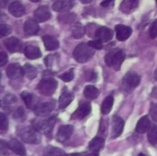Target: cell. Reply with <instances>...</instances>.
I'll use <instances>...</instances> for the list:
<instances>
[{"label":"cell","instance_id":"cell-1","mask_svg":"<svg viewBox=\"0 0 157 156\" xmlns=\"http://www.w3.org/2000/svg\"><path fill=\"white\" fill-rule=\"evenodd\" d=\"M125 60V53L122 50L115 49L107 53L105 57L106 64L109 67L114 68L116 71L121 70V64Z\"/></svg>","mask_w":157,"mask_h":156},{"label":"cell","instance_id":"cell-2","mask_svg":"<svg viewBox=\"0 0 157 156\" xmlns=\"http://www.w3.org/2000/svg\"><path fill=\"white\" fill-rule=\"evenodd\" d=\"M94 49L88 45V43H80L74 51V58L77 63H84L88 62L94 56Z\"/></svg>","mask_w":157,"mask_h":156},{"label":"cell","instance_id":"cell-3","mask_svg":"<svg viewBox=\"0 0 157 156\" xmlns=\"http://www.w3.org/2000/svg\"><path fill=\"white\" fill-rule=\"evenodd\" d=\"M19 137L24 143L31 144H39L41 141L40 132L34 127H28L18 132Z\"/></svg>","mask_w":157,"mask_h":156},{"label":"cell","instance_id":"cell-4","mask_svg":"<svg viewBox=\"0 0 157 156\" xmlns=\"http://www.w3.org/2000/svg\"><path fill=\"white\" fill-rule=\"evenodd\" d=\"M140 82L141 77L138 74L134 72H129L122 79V87L126 92L130 93L140 85Z\"/></svg>","mask_w":157,"mask_h":156},{"label":"cell","instance_id":"cell-5","mask_svg":"<svg viewBox=\"0 0 157 156\" xmlns=\"http://www.w3.org/2000/svg\"><path fill=\"white\" fill-rule=\"evenodd\" d=\"M57 86H58V83L55 79L53 78H45V79H42L37 88H38V91L43 95V96H52L55 90L57 89Z\"/></svg>","mask_w":157,"mask_h":156},{"label":"cell","instance_id":"cell-6","mask_svg":"<svg viewBox=\"0 0 157 156\" xmlns=\"http://www.w3.org/2000/svg\"><path fill=\"white\" fill-rule=\"evenodd\" d=\"M56 122V118L55 117H51L47 120H39V121H34L33 122V127L37 129L40 132L48 135L50 132H52L54 125Z\"/></svg>","mask_w":157,"mask_h":156},{"label":"cell","instance_id":"cell-7","mask_svg":"<svg viewBox=\"0 0 157 156\" xmlns=\"http://www.w3.org/2000/svg\"><path fill=\"white\" fill-rule=\"evenodd\" d=\"M91 112V105L88 102H81L77 109L72 115L73 120H83Z\"/></svg>","mask_w":157,"mask_h":156},{"label":"cell","instance_id":"cell-8","mask_svg":"<svg viewBox=\"0 0 157 156\" xmlns=\"http://www.w3.org/2000/svg\"><path fill=\"white\" fill-rule=\"evenodd\" d=\"M54 108V103L52 102H45L37 104L34 107V113L40 117H45L49 115Z\"/></svg>","mask_w":157,"mask_h":156},{"label":"cell","instance_id":"cell-9","mask_svg":"<svg viewBox=\"0 0 157 156\" xmlns=\"http://www.w3.org/2000/svg\"><path fill=\"white\" fill-rule=\"evenodd\" d=\"M123 129H124V120L119 116H114L112 119V131H111L112 138L116 139L120 137L123 131Z\"/></svg>","mask_w":157,"mask_h":156},{"label":"cell","instance_id":"cell-10","mask_svg":"<svg viewBox=\"0 0 157 156\" xmlns=\"http://www.w3.org/2000/svg\"><path fill=\"white\" fill-rule=\"evenodd\" d=\"M115 30H116V37L120 41L127 40L132 33V28L125 26V25H121V24L116 25Z\"/></svg>","mask_w":157,"mask_h":156},{"label":"cell","instance_id":"cell-11","mask_svg":"<svg viewBox=\"0 0 157 156\" xmlns=\"http://www.w3.org/2000/svg\"><path fill=\"white\" fill-rule=\"evenodd\" d=\"M74 127L71 125H63L59 128L57 134H56V140L60 143H63L67 141L71 135L73 134Z\"/></svg>","mask_w":157,"mask_h":156},{"label":"cell","instance_id":"cell-12","mask_svg":"<svg viewBox=\"0 0 157 156\" xmlns=\"http://www.w3.org/2000/svg\"><path fill=\"white\" fill-rule=\"evenodd\" d=\"M52 17L51 11L47 6H40L34 11V17L38 22H44Z\"/></svg>","mask_w":157,"mask_h":156},{"label":"cell","instance_id":"cell-13","mask_svg":"<svg viewBox=\"0 0 157 156\" xmlns=\"http://www.w3.org/2000/svg\"><path fill=\"white\" fill-rule=\"evenodd\" d=\"M23 74V67H21L18 63H11L6 68V75L10 79L20 78Z\"/></svg>","mask_w":157,"mask_h":156},{"label":"cell","instance_id":"cell-14","mask_svg":"<svg viewBox=\"0 0 157 156\" xmlns=\"http://www.w3.org/2000/svg\"><path fill=\"white\" fill-rule=\"evenodd\" d=\"M74 0H57L52 5V9L57 12H66L74 6Z\"/></svg>","mask_w":157,"mask_h":156},{"label":"cell","instance_id":"cell-15","mask_svg":"<svg viewBox=\"0 0 157 156\" xmlns=\"http://www.w3.org/2000/svg\"><path fill=\"white\" fill-rule=\"evenodd\" d=\"M96 37L102 42H108L113 38V31L107 27L98 28L96 31Z\"/></svg>","mask_w":157,"mask_h":156},{"label":"cell","instance_id":"cell-16","mask_svg":"<svg viewBox=\"0 0 157 156\" xmlns=\"http://www.w3.org/2000/svg\"><path fill=\"white\" fill-rule=\"evenodd\" d=\"M8 11L12 16L20 17L25 14V6L19 1H14L9 5Z\"/></svg>","mask_w":157,"mask_h":156},{"label":"cell","instance_id":"cell-17","mask_svg":"<svg viewBox=\"0 0 157 156\" xmlns=\"http://www.w3.org/2000/svg\"><path fill=\"white\" fill-rule=\"evenodd\" d=\"M4 44L6 48L10 51V52H17L21 50V42L18 39L15 37L7 38L5 41Z\"/></svg>","mask_w":157,"mask_h":156},{"label":"cell","instance_id":"cell-18","mask_svg":"<svg viewBox=\"0 0 157 156\" xmlns=\"http://www.w3.org/2000/svg\"><path fill=\"white\" fill-rule=\"evenodd\" d=\"M139 1L140 0H123L120 6V9L125 14H130L138 7Z\"/></svg>","mask_w":157,"mask_h":156},{"label":"cell","instance_id":"cell-19","mask_svg":"<svg viewBox=\"0 0 157 156\" xmlns=\"http://www.w3.org/2000/svg\"><path fill=\"white\" fill-rule=\"evenodd\" d=\"M6 143H7L8 149L13 151L15 154L21 156L26 155V149H25L24 145L19 141L13 139V140H10L9 142H7Z\"/></svg>","mask_w":157,"mask_h":156},{"label":"cell","instance_id":"cell-20","mask_svg":"<svg viewBox=\"0 0 157 156\" xmlns=\"http://www.w3.org/2000/svg\"><path fill=\"white\" fill-rule=\"evenodd\" d=\"M42 41L47 51H55L59 48V41L53 36H50V35L43 36Z\"/></svg>","mask_w":157,"mask_h":156},{"label":"cell","instance_id":"cell-21","mask_svg":"<svg viewBox=\"0 0 157 156\" xmlns=\"http://www.w3.org/2000/svg\"><path fill=\"white\" fill-rule=\"evenodd\" d=\"M40 30V27L39 24L37 23L36 20L34 19H28L25 24H24V32L27 35H35L39 32Z\"/></svg>","mask_w":157,"mask_h":156},{"label":"cell","instance_id":"cell-22","mask_svg":"<svg viewBox=\"0 0 157 156\" xmlns=\"http://www.w3.org/2000/svg\"><path fill=\"white\" fill-rule=\"evenodd\" d=\"M150 127H151V122H150L148 116H144L139 120L136 125V132L140 134L145 133L149 131Z\"/></svg>","mask_w":157,"mask_h":156},{"label":"cell","instance_id":"cell-23","mask_svg":"<svg viewBox=\"0 0 157 156\" xmlns=\"http://www.w3.org/2000/svg\"><path fill=\"white\" fill-rule=\"evenodd\" d=\"M24 53H25V56L28 59H30V60H35V59H38V58H40L41 56L40 50L38 47L32 46V45L27 46L25 48Z\"/></svg>","mask_w":157,"mask_h":156},{"label":"cell","instance_id":"cell-24","mask_svg":"<svg viewBox=\"0 0 157 156\" xmlns=\"http://www.w3.org/2000/svg\"><path fill=\"white\" fill-rule=\"evenodd\" d=\"M104 144H105L104 138L97 136V137H95L90 142V143H89V150L92 153H98L104 147Z\"/></svg>","mask_w":157,"mask_h":156},{"label":"cell","instance_id":"cell-25","mask_svg":"<svg viewBox=\"0 0 157 156\" xmlns=\"http://www.w3.org/2000/svg\"><path fill=\"white\" fill-rule=\"evenodd\" d=\"M73 100H74V95L72 93L70 92L63 93L59 98V108L62 109L67 108Z\"/></svg>","mask_w":157,"mask_h":156},{"label":"cell","instance_id":"cell-26","mask_svg":"<svg viewBox=\"0 0 157 156\" xmlns=\"http://www.w3.org/2000/svg\"><path fill=\"white\" fill-rule=\"evenodd\" d=\"M99 95V91L94 86H86L84 89V96L88 100L96 99Z\"/></svg>","mask_w":157,"mask_h":156},{"label":"cell","instance_id":"cell-27","mask_svg":"<svg viewBox=\"0 0 157 156\" xmlns=\"http://www.w3.org/2000/svg\"><path fill=\"white\" fill-rule=\"evenodd\" d=\"M113 103H114V98L112 96H109L104 99V101L101 105V112L103 115H107L111 111Z\"/></svg>","mask_w":157,"mask_h":156},{"label":"cell","instance_id":"cell-28","mask_svg":"<svg viewBox=\"0 0 157 156\" xmlns=\"http://www.w3.org/2000/svg\"><path fill=\"white\" fill-rule=\"evenodd\" d=\"M86 33V29L81 23H75L72 28V36L75 39L82 38Z\"/></svg>","mask_w":157,"mask_h":156},{"label":"cell","instance_id":"cell-29","mask_svg":"<svg viewBox=\"0 0 157 156\" xmlns=\"http://www.w3.org/2000/svg\"><path fill=\"white\" fill-rule=\"evenodd\" d=\"M23 73L29 79H34L37 76V69L31 64L26 63L23 67Z\"/></svg>","mask_w":157,"mask_h":156},{"label":"cell","instance_id":"cell-30","mask_svg":"<svg viewBox=\"0 0 157 156\" xmlns=\"http://www.w3.org/2000/svg\"><path fill=\"white\" fill-rule=\"evenodd\" d=\"M147 139L152 145H157V125H152L150 127Z\"/></svg>","mask_w":157,"mask_h":156},{"label":"cell","instance_id":"cell-31","mask_svg":"<svg viewBox=\"0 0 157 156\" xmlns=\"http://www.w3.org/2000/svg\"><path fill=\"white\" fill-rule=\"evenodd\" d=\"M21 97L25 103V105L27 106L28 108H32L33 106H34V100H33V96L27 92V91H24L21 93Z\"/></svg>","mask_w":157,"mask_h":156},{"label":"cell","instance_id":"cell-32","mask_svg":"<svg viewBox=\"0 0 157 156\" xmlns=\"http://www.w3.org/2000/svg\"><path fill=\"white\" fill-rule=\"evenodd\" d=\"M63 154L62 152L61 149L56 148V147H52V146H49L44 150L43 156H63Z\"/></svg>","mask_w":157,"mask_h":156},{"label":"cell","instance_id":"cell-33","mask_svg":"<svg viewBox=\"0 0 157 156\" xmlns=\"http://www.w3.org/2000/svg\"><path fill=\"white\" fill-rule=\"evenodd\" d=\"M76 18V16L75 14H71V13H67V14H63V15H61L59 17V20L62 22V23H65V24H68V23H72L75 20Z\"/></svg>","mask_w":157,"mask_h":156},{"label":"cell","instance_id":"cell-34","mask_svg":"<svg viewBox=\"0 0 157 156\" xmlns=\"http://www.w3.org/2000/svg\"><path fill=\"white\" fill-rule=\"evenodd\" d=\"M17 101V98L15 97V96H12V95H7L2 101V104L1 106L6 109L9 106H11L13 103H15Z\"/></svg>","mask_w":157,"mask_h":156},{"label":"cell","instance_id":"cell-35","mask_svg":"<svg viewBox=\"0 0 157 156\" xmlns=\"http://www.w3.org/2000/svg\"><path fill=\"white\" fill-rule=\"evenodd\" d=\"M12 31V28L7 24H0V37L8 36Z\"/></svg>","mask_w":157,"mask_h":156},{"label":"cell","instance_id":"cell-36","mask_svg":"<svg viewBox=\"0 0 157 156\" xmlns=\"http://www.w3.org/2000/svg\"><path fill=\"white\" fill-rule=\"evenodd\" d=\"M8 128V120L7 117L0 112V131H6Z\"/></svg>","mask_w":157,"mask_h":156},{"label":"cell","instance_id":"cell-37","mask_svg":"<svg viewBox=\"0 0 157 156\" xmlns=\"http://www.w3.org/2000/svg\"><path fill=\"white\" fill-rule=\"evenodd\" d=\"M59 77H60V79H62L63 82H70V81H72V80L74 79V70L71 69V70H69V71H67V72L62 74Z\"/></svg>","mask_w":157,"mask_h":156},{"label":"cell","instance_id":"cell-38","mask_svg":"<svg viewBox=\"0 0 157 156\" xmlns=\"http://www.w3.org/2000/svg\"><path fill=\"white\" fill-rule=\"evenodd\" d=\"M149 34L151 39H155L157 37V18L152 23L150 30H149Z\"/></svg>","mask_w":157,"mask_h":156},{"label":"cell","instance_id":"cell-39","mask_svg":"<svg viewBox=\"0 0 157 156\" xmlns=\"http://www.w3.org/2000/svg\"><path fill=\"white\" fill-rule=\"evenodd\" d=\"M88 45L90 46V47H92L93 49H95V50H100V49H102V47H103V45H102V41L100 40H90L89 42H88Z\"/></svg>","mask_w":157,"mask_h":156},{"label":"cell","instance_id":"cell-40","mask_svg":"<svg viewBox=\"0 0 157 156\" xmlns=\"http://www.w3.org/2000/svg\"><path fill=\"white\" fill-rule=\"evenodd\" d=\"M150 116L153 119L154 121L157 122V103H153L150 108Z\"/></svg>","mask_w":157,"mask_h":156},{"label":"cell","instance_id":"cell-41","mask_svg":"<svg viewBox=\"0 0 157 156\" xmlns=\"http://www.w3.org/2000/svg\"><path fill=\"white\" fill-rule=\"evenodd\" d=\"M24 117H25V112H24L23 108L20 107V108H18L15 111V113H14V118L17 119V120H20V119H23Z\"/></svg>","mask_w":157,"mask_h":156},{"label":"cell","instance_id":"cell-42","mask_svg":"<svg viewBox=\"0 0 157 156\" xmlns=\"http://www.w3.org/2000/svg\"><path fill=\"white\" fill-rule=\"evenodd\" d=\"M8 147H7V143H5L4 141H1L0 140V156L4 155L6 154V151H7Z\"/></svg>","mask_w":157,"mask_h":156},{"label":"cell","instance_id":"cell-43","mask_svg":"<svg viewBox=\"0 0 157 156\" xmlns=\"http://www.w3.org/2000/svg\"><path fill=\"white\" fill-rule=\"evenodd\" d=\"M8 57L6 52H0V67L4 66L7 63Z\"/></svg>","mask_w":157,"mask_h":156},{"label":"cell","instance_id":"cell-44","mask_svg":"<svg viewBox=\"0 0 157 156\" xmlns=\"http://www.w3.org/2000/svg\"><path fill=\"white\" fill-rule=\"evenodd\" d=\"M114 3H115V0H104L101 3V6L103 7H111L114 6Z\"/></svg>","mask_w":157,"mask_h":156},{"label":"cell","instance_id":"cell-45","mask_svg":"<svg viewBox=\"0 0 157 156\" xmlns=\"http://www.w3.org/2000/svg\"><path fill=\"white\" fill-rule=\"evenodd\" d=\"M63 156H90L89 154L86 153H82V154H64Z\"/></svg>","mask_w":157,"mask_h":156},{"label":"cell","instance_id":"cell-46","mask_svg":"<svg viewBox=\"0 0 157 156\" xmlns=\"http://www.w3.org/2000/svg\"><path fill=\"white\" fill-rule=\"evenodd\" d=\"M6 5V0H0V8L5 7Z\"/></svg>","mask_w":157,"mask_h":156},{"label":"cell","instance_id":"cell-47","mask_svg":"<svg viewBox=\"0 0 157 156\" xmlns=\"http://www.w3.org/2000/svg\"><path fill=\"white\" fill-rule=\"evenodd\" d=\"M81 3H83V4H89V3H91L93 0H79Z\"/></svg>","mask_w":157,"mask_h":156},{"label":"cell","instance_id":"cell-48","mask_svg":"<svg viewBox=\"0 0 157 156\" xmlns=\"http://www.w3.org/2000/svg\"><path fill=\"white\" fill-rule=\"evenodd\" d=\"M90 156H98V153H92Z\"/></svg>","mask_w":157,"mask_h":156},{"label":"cell","instance_id":"cell-49","mask_svg":"<svg viewBox=\"0 0 157 156\" xmlns=\"http://www.w3.org/2000/svg\"><path fill=\"white\" fill-rule=\"evenodd\" d=\"M155 80L157 81V69L155 70Z\"/></svg>","mask_w":157,"mask_h":156},{"label":"cell","instance_id":"cell-50","mask_svg":"<svg viewBox=\"0 0 157 156\" xmlns=\"http://www.w3.org/2000/svg\"><path fill=\"white\" fill-rule=\"evenodd\" d=\"M29 1H31V2H33V3H37V2H40V0H29Z\"/></svg>","mask_w":157,"mask_h":156},{"label":"cell","instance_id":"cell-51","mask_svg":"<svg viewBox=\"0 0 157 156\" xmlns=\"http://www.w3.org/2000/svg\"><path fill=\"white\" fill-rule=\"evenodd\" d=\"M138 156H146V155H145L144 154H139Z\"/></svg>","mask_w":157,"mask_h":156},{"label":"cell","instance_id":"cell-52","mask_svg":"<svg viewBox=\"0 0 157 156\" xmlns=\"http://www.w3.org/2000/svg\"><path fill=\"white\" fill-rule=\"evenodd\" d=\"M0 79H1V74H0Z\"/></svg>","mask_w":157,"mask_h":156},{"label":"cell","instance_id":"cell-53","mask_svg":"<svg viewBox=\"0 0 157 156\" xmlns=\"http://www.w3.org/2000/svg\"><path fill=\"white\" fill-rule=\"evenodd\" d=\"M155 1H156V5H157V0H155Z\"/></svg>","mask_w":157,"mask_h":156},{"label":"cell","instance_id":"cell-54","mask_svg":"<svg viewBox=\"0 0 157 156\" xmlns=\"http://www.w3.org/2000/svg\"><path fill=\"white\" fill-rule=\"evenodd\" d=\"M0 15H1V12H0Z\"/></svg>","mask_w":157,"mask_h":156}]
</instances>
